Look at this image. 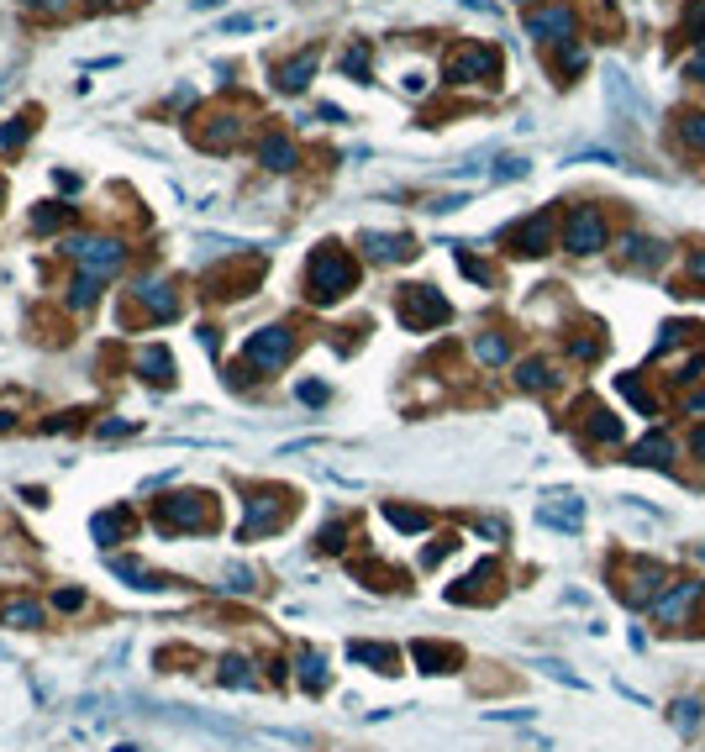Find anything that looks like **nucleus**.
I'll return each mask as SVG.
<instances>
[{
  "label": "nucleus",
  "mask_w": 705,
  "mask_h": 752,
  "mask_svg": "<svg viewBox=\"0 0 705 752\" xmlns=\"http://www.w3.org/2000/svg\"><path fill=\"white\" fill-rule=\"evenodd\" d=\"M358 284V269H353V258L342 253V247H316L311 253V264H306V295L316 305H332V301H342L348 290Z\"/></svg>",
  "instance_id": "1"
},
{
  "label": "nucleus",
  "mask_w": 705,
  "mask_h": 752,
  "mask_svg": "<svg viewBox=\"0 0 705 752\" xmlns=\"http://www.w3.org/2000/svg\"><path fill=\"white\" fill-rule=\"evenodd\" d=\"M395 311H400V321H405V331H431L453 316V305L442 301L431 284H400Z\"/></svg>",
  "instance_id": "2"
},
{
  "label": "nucleus",
  "mask_w": 705,
  "mask_h": 752,
  "mask_svg": "<svg viewBox=\"0 0 705 752\" xmlns=\"http://www.w3.org/2000/svg\"><path fill=\"white\" fill-rule=\"evenodd\" d=\"M290 353H295V331L290 327H258L253 337H247L243 363L247 368H258V374H274V368L290 363Z\"/></svg>",
  "instance_id": "3"
},
{
  "label": "nucleus",
  "mask_w": 705,
  "mask_h": 752,
  "mask_svg": "<svg viewBox=\"0 0 705 752\" xmlns=\"http://www.w3.org/2000/svg\"><path fill=\"white\" fill-rule=\"evenodd\" d=\"M63 253H69V258H79V264H85V274H100V279H106V274H116V269H122V258H126V247L116 237H69V242H63Z\"/></svg>",
  "instance_id": "4"
},
{
  "label": "nucleus",
  "mask_w": 705,
  "mask_h": 752,
  "mask_svg": "<svg viewBox=\"0 0 705 752\" xmlns=\"http://www.w3.org/2000/svg\"><path fill=\"white\" fill-rule=\"evenodd\" d=\"M158 521L163 526H184V532H206L211 526V506H206V495H163L158 500Z\"/></svg>",
  "instance_id": "5"
},
{
  "label": "nucleus",
  "mask_w": 705,
  "mask_h": 752,
  "mask_svg": "<svg viewBox=\"0 0 705 752\" xmlns=\"http://www.w3.org/2000/svg\"><path fill=\"white\" fill-rule=\"evenodd\" d=\"M495 74H500L495 48H459V53L448 59V79H453V85H479V79H495Z\"/></svg>",
  "instance_id": "6"
},
{
  "label": "nucleus",
  "mask_w": 705,
  "mask_h": 752,
  "mask_svg": "<svg viewBox=\"0 0 705 752\" xmlns=\"http://www.w3.org/2000/svg\"><path fill=\"white\" fill-rule=\"evenodd\" d=\"M563 247L569 253H600L606 247V216L595 206H580L574 221H569V232H563Z\"/></svg>",
  "instance_id": "7"
},
{
  "label": "nucleus",
  "mask_w": 705,
  "mask_h": 752,
  "mask_svg": "<svg viewBox=\"0 0 705 752\" xmlns=\"http://www.w3.org/2000/svg\"><path fill=\"white\" fill-rule=\"evenodd\" d=\"M237 137H243V116H237V111H211V116H206L200 126H195V143H200L206 153L232 148Z\"/></svg>",
  "instance_id": "8"
},
{
  "label": "nucleus",
  "mask_w": 705,
  "mask_h": 752,
  "mask_svg": "<svg viewBox=\"0 0 705 752\" xmlns=\"http://www.w3.org/2000/svg\"><path fill=\"white\" fill-rule=\"evenodd\" d=\"M606 100H611L621 116H632V121H647V100L637 95V85H632V74L626 69H606Z\"/></svg>",
  "instance_id": "9"
},
{
  "label": "nucleus",
  "mask_w": 705,
  "mask_h": 752,
  "mask_svg": "<svg viewBox=\"0 0 705 752\" xmlns=\"http://www.w3.org/2000/svg\"><path fill=\"white\" fill-rule=\"evenodd\" d=\"M358 247H364L374 264H400V258H411V253H416V242L405 237V232H364V237H358Z\"/></svg>",
  "instance_id": "10"
},
{
  "label": "nucleus",
  "mask_w": 705,
  "mask_h": 752,
  "mask_svg": "<svg viewBox=\"0 0 705 752\" xmlns=\"http://www.w3.org/2000/svg\"><path fill=\"white\" fill-rule=\"evenodd\" d=\"M526 32H532V37H543V42H563V37H574V11H569V5L532 11V16H526Z\"/></svg>",
  "instance_id": "11"
},
{
  "label": "nucleus",
  "mask_w": 705,
  "mask_h": 752,
  "mask_svg": "<svg viewBox=\"0 0 705 752\" xmlns=\"http://www.w3.org/2000/svg\"><path fill=\"white\" fill-rule=\"evenodd\" d=\"M311 79H316V48H306V53H295V59H284L274 69V85L284 95H301L311 85Z\"/></svg>",
  "instance_id": "12"
},
{
  "label": "nucleus",
  "mask_w": 705,
  "mask_h": 752,
  "mask_svg": "<svg viewBox=\"0 0 705 752\" xmlns=\"http://www.w3.org/2000/svg\"><path fill=\"white\" fill-rule=\"evenodd\" d=\"M137 305H148L153 321H174V316H180V295H174L163 279H143V284H137Z\"/></svg>",
  "instance_id": "13"
},
{
  "label": "nucleus",
  "mask_w": 705,
  "mask_h": 752,
  "mask_svg": "<svg viewBox=\"0 0 705 752\" xmlns=\"http://www.w3.org/2000/svg\"><path fill=\"white\" fill-rule=\"evenodd\" d=\"M137 368H143V379H148V385H158V390H169V385H174V353H169L163 342H148V348H143V358H137Z\"/></svg>",
  "instance_id": "14"
},
{
  "label": "nucleus",
  "mask_w": 705,
  "mask_h": 752,
  "mask_svg": "<svg viewBox=\"0 0 705 752\" xmlns=\"http://www.w3.org/2000/svg\"><path fill=\"white\" fill-rule=\"evenodd\" d=\"M258 158H264V169H274V174H290V169L301 163V153H295V143H290L284 132H269V137L258 143Z\"/></svg>",
  "instance_id": "15"
},
{
  "label": "nucleus",
  "mask_w": 705,
  "mask_h": 752,
  "mask_svg": "<svg viewBox=\"0 0 705 752\" xmlns=\"http://www.w3.org/2000/svg\"><path fill=\"white\" fill-rule=\"evenodd\" d=\"M695 595H700V584H674L663 600H653V616H658V627H674L679 616L695 605Z\"/></svg>",
  "instance_id": "16"
},
{
  "label": "nucleus",
  "mask_w": 705,
  "mask_h": 752,
  "mask_svg": "<svg viewBox=\"0 0 705 752\" xmlns=\"http://www.w3.org/2000/svg\"><path fill=\"white\" fill-rule=\"evenodd\" d=\"M279 526V506L274 500H269V495H253V500H247V521H243V532H237V537H258V532H274Z\"/></svg>",
  "instance_id": "17"
},
{
  "label": "nucleus",
  "mask_w": 705,
  "mask_h": 752,
  "mask_svg": "<svg viewBox=\"0 0 705 752\" xmlns=\"http://www.w3.org/2000/svg\"><path fill=\"white\" fill-rule=\"evenodd\" d=\"M348 658L368 663V668H379V673H395L400 653H395V647H385V642H348Z\"/></svg>",
  "instance_id": "18"
},
{
  "label": "nucleus",
  "mask_w": 705,
  "mask_h": 752,
  "mask_svg": "<svg viewBox=\"0 0 705 752\" xmlns=\"http://www.w3.org/2000/svg\"><path fill=\"white\" fill-rule=\"evenodd\" d=\"M111 573L132 579L137 590H169V579H163V573H153L148 563H137V558H116V563H111Z\"/></svg>",
  "instance_id": "19"
},
{
  "label": "nucleus",
  "mask_w": 705,
  "mask_h": 752,
  "mask_svg": "<svg viewBox=\"0 0 705 752\" xmlns=\"http://www.w3.org/2000/svg\"><path fill=\"white\" fill-rule=\"evenodd\" d=\"M126 526H132V511H126V506H116V511H106V515H95V542H100V547H111V542L126 537Z\"/></svg>",
  "instance_id": "20"
},
{
  "label": "nucleus",
  "mask_w": 705,
  "mask_h": 752,
  "mask_svg": "<svg viewBox=\"0 0 705 752\" xmlns=\"http://www.w3.org/2000/svg\"><path fill=\"white\" fill-rule=\"evenodd\" d=\"M637 463H647V469H669V463H674V442H669L663 432L643 437V442H637Z\"/></svg>",
  "instance_id": "21"
},
{
  "label": "nucleus",
  "mask_w": 705,
  "mask_h": 752,
  "mask_svg": "<svg viewBox=\"0 0 705 752\" xmlns=\"http://www.w3.org/2000/svg\"><path fill=\"white\" fill-rule=\"evenodd\" d=\"M558 500H563V506H543V521L558 526V532H574V526L584 521V506L580 500H569V495H558Z\"/></svg>",
  "instance_id": "22"
},
{
  "label": "nucleus",
  "mask_w": 705,
  "mask_h": 752,
  "mask_svg": "<svg viewBox=\"0 0 705 752\" xmlns=\"http://www.w3.org/2000/svg\"><path fill=\"white\" fill-rule=\"evenodd\" d=\"M548 237H552V221H548V211H543L537 221L522 227V253H548Z\"/></svg>",
  "instance_id": "23"
},
{
  "label": "nucleus",
  "mask_w": 705,
  "mask_h": 752,
  "mask_svg": "<svg viewBox=\"0 0 705 752\" xmlns=\"http://www.w3.org/2000/svg\"><path fill=\"white\" fill-rule=\"evenodd\" d=\"M552 379H558V374H552L548 363H537V358H526L522 368H516V385H522V390H548Z\"/></svg>",
  "instance_id": "24"
},
{
  "label": "nucleus",
  "mask_w": 705,
  "mask_h": 752,
  "mask_svg": "<svg viewBox=\"0 0 705 752\" xmlns=\"http://www.w3.org/2000/svg\"><path fill=\"white\" fill-rule=\"evenodd\" d=\"M95 295H100V274H79L74 290H69V305H74V311H90Z\"/></svg>",
  "instance_id": "25"
},
{
  "label": "nucleus",
  "mask_w": 705,
  "mask_h": 752,
  "mask_svg": "<svg viewBox=\"0 0 705 752\" xmlns=\"http://www.w3.org/2000/svg\"><path fill=\"white\" fill-rule=\"evenodd\" d=\"M589 437H600V442H616L621 437V416H611V411H589Z\"/></svg>",
  "instance_id": "26"
},
{
  "label": "nucleus",
  "mask_w": 705,
  "mask_h": 752,
  "mask_svg": "<svg viewBox=\"0 0 705 752\" xmlns=\"http://www.w3.org/2000/svg\"><path fill=\"white\" fill-rule=\"evenodd\" d=\"M301 684L306 690H327V663L316 658V653H301Z\"/></svg>",
  "instance_id": "27"
},
{
  "label": "nucleus",
  "mask_w": 705,
  "mask_h": 752,
  "mask_svg": "<svg viewBox=\"0 0 705 752\" xmlns=\"http://www.w3.org/2000/svg\"><path fill=\"white\" fill-rule=\"evenodd\" d=\"M411 653L427 663V673H448V663H453V653H448V647H431V642H416Z\"/></svg>",
  "instance_id": "28"
},
{
  "label": "nucleus",
  "mask_w": 705,
  "mask_h": 752,
  "mask_svg": "<svg viewBox=\"0 0 705 752\" xmlns=\"http://www.w3.org/2000/svg\"><path fill=\"white\" fill-rule=\"evenodd\" d=\"M5 621H11V627H42V605H32V600L5 605Z\"/></svg>",
  "instance_id": "29"
},
{
  "label": "nucleus",
  "mask_w": 705,
  "mask_h": 752,
  "mask_svg": "<svg viewBox=\"0 0 705 752\" xmlns=\"http://www.w3.org/2000/svg\"><path fill=\"white\" fill-rule=\"evenodd\" d=\"M626 258H632V264H658L663 247H658L653 237H626Z\"/></svg>",
  "instance_id": "30"
},
{
  "label": "nucleus",
  "mask_w": 705,
  "mask_h": 752,
  "mask_svg": "<svg viewBox=\"0 0 705 752\" xmlns=\"http://www.w3.org/2000/svg\"><path fill=\"white\" fill-rule=\"evenodd\" d=\"M63 221H69V206H42L32 211V232H59Z\"/></svg>",
  "instance_id": "31"
},
{
  "label": "nucleus",
  "mask_w": 705,
  "mask_h": 752,
  "mask_svg": "<svg viewBox=\"0 0 705 752\" xmlns=\"http://www.w3.org/2000/svg\"><path fill=\"white\" fill-rule=\"evenodd\" d=\"M385 515H390V526H400V532H422V526H427V511H405V506H385Z\"/></svg>",
  "instance_id": "32"
},
{
  "label": "nucleus",
  "mask_w": 705,
  "mask_h": 752,
  "mask_svg": "<svg viewBox=\"0 0 705 752\" xmlns=\"http://www.w3.org/2000/svg\"><path fill=\"white\" fill-rule=\"evenodd\" d=\"M221 684H237V690H247V684H258V679L247 673V658H227V663H221Z\"/></svg>",
  "instance_id": "33"
},
{
  "label": "nucleus",
  "mask_w": 705,
  "mask_h": 752,
  "mask_svg": "<svg viewBox=\"0 0 705 752\" xmlns=\"http://www.w3.org/2000/svg\"><path fill=\"white\" fill-rule=\"evenodd\" d=\"M653 584H658V569L653 563H637V573H632V605H643Z\"/></svg>",
  "instance_id": "34"
},
{
  "label": "nucleus",
  "mask_w": 705,
  "mask_h": 752,
  "mask_svg": "<svg viewBox=\"0 0 705 752\" xmlns=\"http://www.w3.org/2000/svg\"><path fill=\"white\" fill-rule=\"evenodd\" d=\"M474 353H479V363H506V337H490V331H485V337L474 342Z\"/></svg>",
  "instance_id": "35"
},
{
  "label": "nucleus",
  "mask_w": 705,
  "mask_h": 752,
  "mask_svg": "<svg viewBox=\"0 0 705 752\" xmlns=\"http://www.w3.org/2000/svg\"><path fill=\"white\" fill-rule=\"evenodd\" d=\"M27 132H32V121H27V116L5 121V126H0V148H16V143H27Z\"/></svg>",
  "instance_id": "36"
},
{
  "label": "nucleus",
  "mask_w": 705,
  "mask_h": 752,
  "mask_svg": "<svg viewBox=\"0 0 705 752\" xmlns=\"http://www.w3.org/2000/svg\"><path fill=\"white\" fill-rule=\"evenodd\" d=\"M342 74L368 79V48H348V53H342Z\"/></svg>",
  "instance_id": "37"
},
{
  "label": "nucleus",
  "mask_w": 705,
  "mask_h": 752,
  "mask_svg": "<svg viewBox=\"0 0 705 752\" xmlns=\"http://www.w3.org/2000/svg\"><path fill=\"white\" fill-rule=\"evenodd\" d=\"M679 132H684V143H690V148L705 153V116H684V121H679Z\"/></svg>",
  "instance_id": "38"
},
{
  "label": "nucleus",
  "mask_w": 705,
  "mask_h": 752,
  "mask_svg": "<svg viewBox=\"0 0 705 752\" xmlns=\"http://www.w3.org/2000/svg\"><path fill=\"white\" fill-rule=\"evenodd\" d=\"M526 169H532V163H526V158H500V169H495L490 180H495V184H506V180H522Z\"/></svg>",
  "instance_id": "39"
},
{
  "label": "nucleus",
  "mask_w": 705,
  "mask_h": 752,
  "mask_svg": "<svg viewBox=\"0 0 705 752\" xmlns=\"http://www.w3.org/2000/svg\"><path fill=\"white\" fill-rule=\"evenodd\" d=\"M537 668H543V673H548V679H558V684H574V690H584V684H580V679H574V673H569V668H563V663L543 658V663H537Z\"/></svg>",
  "instance_id": "40"
},
{
  "label": "nucleus",
  "mask_w": 705,
  "mask_h": 752,
  "mask_svg": "<svg viewBox=\"0 0 705 752\" xmlns=\"http://www.w3.org/2000/svg\"><path fill=\"white\" fill-rule=\"evenodd\" d=\"M695 710H700L695 700H679V705H674V726H679V731H690V726H695Z\"/></svg>",
  "instance_id": "41"
},
{
  "label": "nucleus",
  "mask_w": 705,
  "mask_h": 752,
  "mask_svg": "<svg viewBox=\"0 0 705 752\" xmlns=\"http://www.w3.org/2000/svg\"><path fill=\"white\" fill-rule=\"evenodd\" d=\"M574 158H580V163H621V153H606V148H584V153H574ZM574 158H569V163H574Z\"/></svg>",
  "instance_id": "42"
},
{
  "label": "nucleus",
  "mask_w": 705,
  "mask_h": 752,
  "mask_svg": "<svg viewBox=\"0 0 705 752\" xmlns=\"http://www.w3.org/2000/svg\"><path fill=\"white\" fill-rule=\"evenodd\" d=\"M258 22H264V16H227V22H221V37H227V32H253Z\"/></svg>",
  "instance_id": "43"
},
{
  "label": "nucleus",
  "mask_w": 705,
  "mask_h": 752,
  "mask_svg": "<svg viewBox=\"0 0 705 752\" xmlns=\"http://www.w3.org/2000/svg\"><path fill=\"white\" fill-rule=\"evenodd\" d=\"M301 400H306V405H321V400H327V385H316V379H306V385H301Z\"/></svg>",
  "instance_id": "44"
},
{
  "label": "nucleus",
  "mask_w": 705,
  "mask_h": 752,
  "mask_svg": "<svg viewBox=\"0 0 705 752\" xmlns=\"http://www.w3.org/2000/svg\"><path fill=\"white\" fill-rule=\"evenodd\" d=\"M85 605V590H59V610H79Z\"/></svg>",
  "instance_id": "45"
},
{
  "label": "nucleus",
  "mask_w": 705,
  "mask_h": 752,
  "mask_svg": "<svg viewBox=\"0 0 705 752\" xmlns=\"http://www.w3.org/2000/svg\"><path fill=\"white\" fill-rule=\"evenodd\" d=\"M126 432H137V422H106L100 426V437H126Z\"/></svg>",
  "instance_id": "46"
},
{
  "label": "nucleus",
  "mask_w": 705,
  "mask_h": 752,
  "mask_svg": "<svg viewBox=\"0 0 705 752\" xmlns=\"http://www.w3.org/2000/svg\"><path fill=\"white\" fill-rule=\"evenodd\" d=\"M563 69H584V48L569 42V48H563Z\"/></svg>",
  "instance_id": "47"
},
{
  "label": "nucleus",
  "mask_w": 705,
  "mask_h": 752,
  "mask_svg": "<svg viewBox=\"0 0 705 752\" xmlns=\"http://www.w3.org/2000/svg\"><path fill=\"white\" fill-rule=\"evenodd\" d=\"M321 547H327V552H338V547H342V526H327V532H321Z\"/></svg>",
  "instance_id": "48"
},
{
  "label": "nucleus",
  "mask_w": 705,
  "mask_h": 752,
  "mask_svg": "<svg viewBox=\"0 0 705 752\" xmlns=\"http://www.w3.org/2000/svg\"><path fill=\"white\" fill-rule=\"evenodd\" d=\"M690 274H695V279H705V253H700V258H690Z\"/></svg>",
  "instance_id": "49"
},
{
  "label": "nucleus",
  "mask_w": 705,
  "mask_h": 752,
  "mask_svg": "<svg viewBox=\"0 0 705 752\" xmlns=\"http://www.w3.org/2000/svg\"><path fill=\"white\" fill-rule=\"evenodd\" d=\"M690 22H695V32L705 27V5H695V11H690Z\"/></svg>",
  "instance_id": "50"
},
{
  "label": "nucleus",
  "mask_w": 705,
  "mask_h": 752,
  "mask_svg": "<svg viewBox=\"0 0 705 752\" xmlns=\"http://www.w3.org/2000/svg\"><path fill=\"white\" fill-rule=\"evenodd\" d=\"M695 452H700V458H705V426H700V432H695Z\"/></svg>",
  "instance_id": "51"
},
{
  "label": "nucleus",
  "mask_w": 705,
  "mask_h": 752,
  "mask_svg": "<svg viewBox=\"0 0 705 752\" xmlns=\"http://www.w3.org/2000/svg\"><path fill=\"white\" fill-rule=\"evenodd\" d=\"M27 5H42V11H53V5H63V0H27Z\"/></svg>",
  "instance_id": "52"
},
{
  "label": "nucleus",
  "mask_w": 705,
  "mask_h": 752,
  "mask_svg": "<svg viewBox=\"0 0 705 752\" xmlns=\"http://www.w3.org/2000/svg\"><path fill=\"white\" fill-rule=\"evenodd\" d=\"M95 11H100V5H106V11H111V5H126V0H90Z\"/></svg>",
  "instance_id": "53"
},
{
  "label": "nucleus",
  "mask_w": 705,
  "mask_h": 752,
  "mask_svg": "<svg viewBox=\"0 0 705 752\" xmlns=\"http://www.w3.org/2000/svg\"><path fill=\"white\" fill-rule=\"evenodd\" d=\"M690 411H695V416H700V411H705V395H695V400H690Z\"/></svg>",
  "instance_id": "54"
},
{
  "label": "nucleus",
  "mask_w": 705,
  "mask_h": 752,
  "mask_svg": "<svg viewBox=\"0 0 705 752\" xmlns=\"http://www.w3.org/2000/svg\"><path fill=\"white\" fill-rule=\"evenodd\" d=\"M11 422H16V416H5V411H0V432H5V426H11Z\"/></svg>",
  "instance_id": "55"
},
{
  "label": "nucleus",
  "mask_w": 705,
  "mask_h": 752,
  "mask_svg": "<svg viewBox=\"0 0 705 752\" xmlns=\"http://www.w3.org/2000/svg\"><path fill=\"white\" fill-rule=\"evenodd\" d=\"M695 74H700V79H705V59H695Z\"/></svg>",
  "instance_id": "56"
}]
</instances>
